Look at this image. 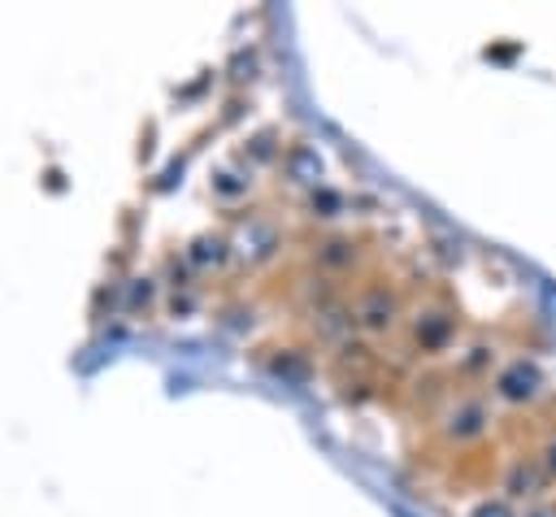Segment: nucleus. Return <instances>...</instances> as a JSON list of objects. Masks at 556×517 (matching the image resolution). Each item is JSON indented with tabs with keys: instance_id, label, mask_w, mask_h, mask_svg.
I'll return each instance as SVG.
<instances>
[{
	"instance_id": "nucleus-1",
	"label": "nucleus",
	"mask_w": 556,
	"mask_h": 517,
	"mask_svg": "<svg viewBox=\"0 0 556 517\" xmlns=\"http://www.w3.org/2000/svg\"><path fill=\"white\" fill-rule=\"evenodd\" d=\"M456 335H460V308L443 291L421 300L408 317V343L417 356H443L456 343Z\"/></svg>"
},
{
	"instance_id": "nucleus-4",
	"label": "nucleus",
	"mask_w": 556,
	"mask_h": 517,
	"mask_svg": "<svg viewBox=\"0 0 556 517\" xmlns=\"http://www.w3.org/2000/svg\"><path fill=\"white\" fill-rule=\"evenodd\" d=\"M552 478H547V469H543V461L534 456V447H526V452H513L508 461H504V469H500V491L513 500V504H539V500H552Z\"/></svg>"
},
{
	"instance_id": "nucleus-2",
	"label": "nucleus",
	"mask_w": 556,
	"mask_h": 517,
	"mask_svg": "<svg viewBox=\"0 0 556 517\" xmlns=\"http://www.w3.org/2000/svg\"><path fill=\"white\" fill-rule=\"evenodd\" d=\"M486 382H491V400H500L504 408H530V404H539L543 391H547L543 365H539L534 356H526V352L504 356V361L486 374Z\"/></svg>"
},
{
	"instance_id": "nucleus-6",
	"label": "nucleus",
	"mask_w": 556,
	"mask_h": 517,
	"mask_svg": "<svg viewBox=\"0 0 556 517\" xmlns=\"http://www.w3.org/2000/svg\"><path fill=\"white\" fill-rule=\"evenodd\" d=\"M465 517H521V508H517L504 491H495V495H478Z\"/></svg>"
},
{
	"instance_id": "nucleus-8",
	"label": "nucleus",
	"mask_w": 556,
	"mask_h": 517,
	"mask_svg": "<svg viewBox=\"0 0 556 517\" xmlns=\"http://www.w3.org/2000/svg\"><path fill=\"white\" fill-rule=\"evenodd\" d=\"M521 517H556V500H539V504H526Z\"/></svg>"
},
{
	"instance_id": "nucleus-5",
	"label": "nucleus",
	"mask_w": 556,
	"mask_h": 517,
	"mask_svg": "<svg viewBox=\"0 0 556 517\" xmlns=\"http://www.w3.org/2000/svg\"><path fill=\"white\" fill-rule=\"evenodd\" d=\"M356 317H361V326H365V330L382 335V330H391V326H395V317H400V300H395L387 287H369V295L356 304Z\"/></svg>"
},
{
	"instance_id": "nucleus-3",
	"label": "nucleus",
	"mask_w": 556,
	"mask_h": 517,
	"mask_svg": "<svg viewBox=\"0 0 556 517\" xmlns=\"http://www.w3.org/2000/svg\"><path fill=\"white\" fill-rule=\"evenodd\" d=\"M491 421H495L491 400H486V395H478V391H460V395H452V400H447V408H443V417H439V430H443V439H447V443L469 447V443L486 439Z\"/></svg>"
},
{
	"instance_id": "nucleus-7",
	"label": "nucleus",
	"mask_w": 556,
	"mask_h": 517,
	"mask_svg": "<svg viewBox=\"0 0 556 517\" xmlns=\"http://www.w3.org/2000/svg\"><path fill=\"white\" fill-rule=\"evenodd\" d=\"M534 456L543 461V469H547V478L556 482V421L539 434V443H534Z\"/></svg>"
}]
</instances>
